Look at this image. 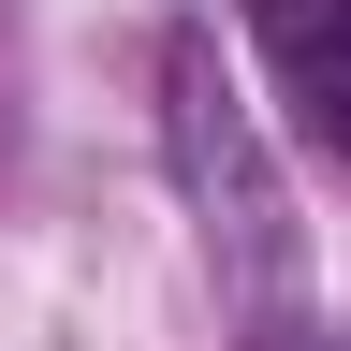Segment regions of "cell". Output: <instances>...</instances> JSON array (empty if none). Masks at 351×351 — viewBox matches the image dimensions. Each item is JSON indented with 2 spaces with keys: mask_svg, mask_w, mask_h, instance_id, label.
Here are the masks:
<instances>
[{
  "mask_svg": "<svg viewBox=\"0 0 351 351\" xmlns=\"http://www.w3.org/2000/svg\"><path fill=\"white\" fill-rule=\"evenodd\" d=\"M249 351H337V337H322V322H307V307H278V322H263Z\"/></svg>",
  "mask_w": 351,
  "mask_h": 351,
  "instance_id": "cell-4",
  "label": "cell"
},
{
  "mask_svg": "<svg viewBox=\"0 0 351 351\" xmlns=\"http://www.w3.org/2000/svg\"><path fill=\"white\" fill-rule=\"evenodd\" d=\"M293 103H307V147H337V161H351V44L293 59Z\"/></svg>",
  "mask_w": 351,
  "mask_h": 351,
  "instance_id": "cell-2",
  "label": "cell"
},
{
  "mask_svg": "<svg viewBox=\"0 0 351 351\" xmlns=\"http://www.w3.org/2000/svg\"><path fill=\"white\" fill-rule=\"evenodd\" d=\"M249 29L278 59H322V44H351V0H249Z\"/></svg>",
  "mask_w": 351,
  "mask_h": 351,
  "instance_id": "cell-3",
  "label": "cell"
},
{
  "mask_svg": "<svg viewBox=\"0 0 351 351\" xmlns=\"http://www.w3.org/2000/svg\"><path fill=\"white\" fill-rule=\"evenodd\" d=\"M161 147H176V191H191L205 219V263L249 293V322H278V307H307V219L278 191V161H263V117L249 88L219 73V29H161Z\"/></svg>",
  "mask_w": 351,
  "mask_h": 351,
  "instance_id": "cell-1",
  "label": "cell"
}]
</instances>
